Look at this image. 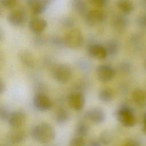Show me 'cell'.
Instances as JSON below:
<instances>
[{
  "label": "cell",
  "mask_w": 146,
  "mask_h": 146,
  "mask_svg": "<svg viewBox=\"0 0 146 146\" xmlns=\"http://www.w3.org/2000/svg\"><path fill=\"white\" fill-rule=\"evenodd\" d=\"M31 135L36 141L42 144H47L54 139L55 132L50 124L42 123L36 125L33 128Z\"/></svg>",
  "instance_id": "6da1fadb"
},
{
  "label": "cell",
  "mask_w": 146,
  "mask_h": 146,
  "mask_svg": "<svg viewBox=\"0 0 146 146\" xmlns=\"http://www.w3.org/2000/svg\"><path fill=\"white\" fill-rule=\"evenodd\" d=\"M63 43L70 48H78L83 42L84 38L81 31L78 29L68 30L63 36Z\"/></svg>",
  "instance_id": "7a4b0ae2"
},
{
  "label": "cell",
  "mask_w": 146,
  "mask_h": 146,
  "mask_svg": "<svg viewBox=\"0 0 146 146\" xmlns=\"http://www.w3.org/2000/svg\"><path fill=\"white\" fill-rule=\"evenodd\" d=\"M117 117L120 123L127 127H133L136 123V119L132 110L128 106L121 107L117 112Z\"/></svg>",
  "instance_id": "3957f363"
},
{
  "label": "cell",
  "mask_w": 146,
  "mask_h": 146,
  "mask_svg": "<svg viewBox=\"0 0 146 146\" xmlns=\"http://www.w3.org/2000/svg\"><path fill=\"white\" fill-rule=\"evenodd\" d=\"M52 75L58 82L66 83L71 78L72 71L68 66L65 64H59L52 68Z\"/></svg>",
  "instance_id": "277c9868"
},
{
  "label": "cell",
  "mask_w": 146,
  "mask_h": 146,
  "mask_svg": "<svg viewBox=\"0 0 146 146\" xmlns=\"http://www.w3.org/2000/svg\"><path fill=\"white\" fill-rule=\"evenodd\" d=\"M8 22L13 26H21L27 19L26 11L22 8H16L11 10L7 16Z\"/></svg>",
  "instance_id": "5b68a950"
},
{
  "label": "cell",
  "mask_w": 146,
  "mask_h": 146,
  "mask_svg": "<svg viewBox=\"0 0 146 146\" xmlns=\"http://www.w3.org/2000/svg\"><path fill=\"white\" fill-rule=\"evenodd\" d=\"M106 18V14L100 9H92L88 10L84 15L86 23L91 26L103 22Z\"/></svg>",
  "instance_id": "8992f818"
},
{
  "label": "cell",
  "mask_w": 146,
  "mask_h": 146,
  "mask_svg": "<svg viewBox=\"0 0 146 146\" xmlns=\"http://www.w3.org/2000/svg\"><path fill=\"white\" fill-rule=\"evenodd\" d=\"M33 102L34 107L40 111H47L52 107L51 99L43 93L35 94L34 96Z\"/></svg>",
  "instance_id": "52a82bcc"
},
{
  "label": "cell",
  "mask_w": 146,
  "mask_h": 146,
  "mask_svg": "<svg viewBox=\"0 0 146 146\" xmlns=\"http://www.w3.org/2000/svg\"><path fill=\"white\" fill-rule=\"evenodd\" d=\"M115 75V70L109 65L101 64L97 67L96 75L98 78L102 82L110 81L113 78Z\"/></svg>",
  "instance_id": "ba28073f"
},
{
  "label": "cell",
  "mask_w": 146,
  "mask_h": 146,
  "mask_svg": "<svg viewBox=\"0 0 146 146\" xmlns=\"http://www.w3.org/2000/svg\"><path fill=\"white\" fill-rule=\"evenodd\" d=\"M85 117L95 124L103 123L106 119L104 111L100 108L94 107L88 110L84 114Z\"/></svg>",
  "instance_id": "9c48e42d"
},
{
  "label": "cell",
  "mask_w": 146,
  "mask_h": 146,
  "mask_svg": "<svg viewBox=\"0 0 146 146\" xmlns=\"http://www.w3.org/2000/svg\"><path fill=\"white\" fill-rule=\"evenodd\" d=\"M68 103L72 109L78 111L83 107L85 103V97L82 92H72L68 96Z\"/></svg>",
  "instance_id": "30bf717a"
},
{
  "label": "cell",
  "mask_w": 146,
  "mask_h": 146,
  "mask_svg": "<svg viewBox=\"0 0 146 146\" xmlns=\"http://www.w3.org/2000/svg\"><path fill=\"white\" fill-rule=\"evenodd\" d=\"M26 119L25 113L21 110L11 112L8 119L9 124L14 128H20Z\"/></svg>",
  "instance_id": "8fae6325"
},
{
  "label": "cell",
  "mask_w": 146,
  "mask_h": 146,
  "mask_svg": "<svg viewBox=\"0 0 146 146\" xmlns=\"http://www.w3.org/2000/svg\"><path fill=\"white\" fill-rule=\"evenodd\" d=\"M87 51L90 55L98 59H104L108 55L104 46L98 43L88 45Z\"/></svg>",
  "instance_id": "7c38bea8"
},
{
  "label": "cell",
  "mask_w": 146,
  "mask_h": 146,
  "mask_svg": "<svg viewBox=\"0 0 146 146\" xmlns=\"http://www.w3.org/2000/svg\"><path fill=\"white\" fill-rule=\"evenodd\" d=\"M50 1L47 0H29L27 1L31 11L35 15L43 12L48 5Z\"/></svg>",
  "instance_id": "4fadbf2b"
},
{
  "label": "cell",
  "mask_w": 146,
  "mask_h": 146,
  "mask_svg": "<svg viewBox=\"0 0 146 146\" xmlns=\"http://www.w3.org/2000/svg\"><path fill=\"white\" fill-rule=\"evenodd\" d=\"M29 26L32 31L35 33H39L46 27L47 21L43 18L34 17L30 19Z\"/></svg>",
  "instance_id": "5bb4252c"
},
{
  "label": "cell",
  "mask_w": 146,
  "mask_h": 146,
  "mask_svg": "<svg viewBox=\"0 0 146 146\" xmlns=\"http://www.w3.org/2000/svg\"><path fill=\"white\" fill-rule=\"evenodd\" d=\"M132 99L140 107H146V92L140 88L135 90L132 92Z\"/></svg>",
  "instance_id": "9a60e30c"
},
{
  "label": "cell",
  "mask_w": 146,
  "mask_h": 146,
  "mask_svg": "<svg viewBox=\"0 0 146 146\" xmlns=\"http://www.w3.org/2000/svg\"><path fill=\"white\" fill-rule=\"evenodd\" d=\"M9 133V140L14 144H17L23 141L26 137V134L25 131L20 128H14Z\"/></svg>",
  "instance_id": "2e32d148"
},
{
  "label": "cell",
  "mask_w": 146,
  "mask_h": 146,
  "mask_svg": "<svg viewBox=\"0 0 146 146\" xmlns=\"http://www.w3.org/2000/svg\"><path fill=\"white\" fill-rule=\"evenodd\" d=\"M128 23V19L124 14L116 15L113 20V26L117 31H122L126 28Z\"/></svg>",
  "instance_id": "e0dca14e"
},
{
  "label": "cell",
  "mask_w": 146,
  "mask_h": 146,
  "mask_svg": "<svg viewBox=\"0 0 146 146\" xmlns=\"http://www.w3.org/2000/svg\"><path fill=\"white\" fill-rule=\"evenodd\" d=\"M117 6L124 14L131 13L134 8L133 3L128 0H120L117 2Z\"/></svg>",
  "instance_id": "ac0fdd59"
},
{
  "label": "cell",
  "mask_w": 146,
  "mask_h": 146,
  "mask_svg": "<svg viewBox=\"0 0 146 146\" xmlns=\"http://www.w3.org/2000/svg\"><path fill=\"white\" fill-rule=\"evenodd\" d=\"M72 6L74 9L79 14L83 15L84 17L88 11L86 2L83 0H75L72 2Z\"/></svg>",
  "instance_id": "d6986e66"
},
{
  "label": "cell",
  "mask_w": 146,
  "mask_h": 146,
  "mask_svg": "<svg viewBox=\"0 0 146 146\" xmlns=\"http://www.w3.org/2000/svg\"><path fill=\"white\" fill-rule=\"evenodd\" d=\"M104 47L108 55H115L117 54L119 50V44L117 41L114 39H111L107 41Z\"/></svg>",
  "instance_id": "ffe728a7"
},
{
  "label": "cell",
  "mask_w": 146,
  "mask_h": 146,
  "mask_svg": "<svg viewBox=\"0 0 146 146\" xmlns=\"http://www.w3.org/2000/svg\"><path fill=\"white\" fill-rule=\"evenodd\" d=\"M70 118L69 112L64 108H60L55 115V120L59 124H63L68 121Z\"/></svg>",
  "instance_id": "44dd1931"
},
{
  "label": "cell",
  "mask_w": 146,
  "mask_h": 146,
  "mask_svg": "<svg viewBox=\"0 0 146 146\" xmlns=\"http://www.w3.org/2000/svg\"><path fill=\"white\" fill-rule=\"evenodd\" d=\"M113 96L111 90L105 88L102 89L99 92V98L100 100L104 102H109L112 100Z\"/></svg>",
  "instance_id": "7402d4cb"
},
{
  "label": "cell",
  "mask_w": 146,
  "mask_h": 146,
  "mask_svg": "<svg viewBox=\"0 0 146 146\" xmlns=\"http://www.w3.org/2000/svg\"><path fill=\"white\" fill-rule=\"evenodd\" d=\"M20 59L23 64L28 67H31L34 64V59L31 54L29 52H22L20 54Z\"/></svg>",
  "instance_id": "603a6c76"
},
{
  "label": "cell",
  "mask_w": 146,
  "mask_h": 146,
  "mask_svg": "<svg viewBox=\"0 0 146 146\" xmlns=\"http://www.w3.org/2000/svg\"><path fill=\"white\" fill-rule=\"evenodd\" d=\"M75 132L77 136L84 137L89 132V127L84 122H79L76 125Z\"/></svg>",
  "instance_id": "cb8c5ba5"
},
{
  "label": "cell",
  "mask_w": 146,
  "mask_h": 146,
  "mask_svg": "<svg viewBox=\"0 0 146 146\" xmlns=\"http://www.w3.org/2000/svg\"><path fill=\"white\" fill-rule=\"evenodd\" d=\"M112 141V137L107 131L103 132L100 136V141L102 144L107 145H109Z\"/></svg>",
  "instance_id": "d4e9b609"
},
{
  "label": "cell",
  "mask_w": 146,
  "mask_h": 146,
  "mask_svg": "<svg viewBox=\"0 0 146 146\" xmlns=\"http://www.w3.org/2000/svg\"><path fill=\"white\" fill-rule=\"evenodd\" d=\"M11 112L9 111V109L4 106L1 105L0 107V117L3 121H8L9 117Z\"/></svg>",
  "instance_id": "484cf974"
},
{
  "label": "cell",
  "mask_w": 146,
  "mask_h": 146,
  "mask_svg": "<svg viewBox=\"0 0 146 146\" xmlns=\"http://www.w3.org/2000/svg\"><path fill=\"white\" fill-rule=\"evenodd\" d=\"M69 146H86V143L83 137L76 136L71 140Z\"/></svg>",
  "instance_id": "4316f807"
},
{
  "label": "cell",
  "mask_w": 146,
  "mask_h": 146,
  "mask_svg": "<svg viewBox=\"0 0 146 146\" xmlns=\"http://www.w3.org/2000/svg\"><path fill=\"white\" fill-rule=\"evenodd\" d=\"M137 23L141 28L146 29V13L139 16L137 19Z\"/></svg>",
  "instance_id": "83f0119b"
},
{
  "label": "cell",
  "mask_w": 146,
  "mask_h": 146,
  "mask_svg": "<svg viewBox=\"0 0 146 146\" xmlns=\"http://www.w3.org/2000/svg\"><path fill=\"white\" fill-rule=\"evenodd\" d=\"M1 5L6 8H12L15 6L17 3L16 0H2L1 1Z\"/></svg>",
  "instance_id": "f1b7e54d"
},
{
  "label": "cell",
  "mask_w": 146,
  "mask_h": 146,
  "mask_svg": "<svg viewBox=\"0 0 146 146\" xmlns=\"http://www.w3.org/2000/svg\"><path fill=\"white\" fill-rule=\"evenodd\" d=\"M61 23L62 25L66 27H71L74 26V21L72 18L70 17H66L63 18Z\"/></svg>",
  "instance_id": "f546056e"
},
{
  "label": "cell",
  "mask_w": 146,
  "mask_h": 146,
  "mask_svg": "<svg viewBox=\"0 0 146 146\" xmlns=\"http://www.w3.org/2000/svg\"><path fill=\"white\" fill-rule=\"evenodd\" d=\"M89 2L91 4L97 7H103L108 2L107 0H90Z\"/></svg>",
  "instance_id": "4dcf8cb0"
},
{
  "label": "cell",
  "mask_w": 146,
  "mask_h": 146,
  "mask_svg": "<svg viewBox=\"0 0 146 146\" xmlns=\"http://www.w3.org/2000/svg\"><path fill=\"white\" fill-rule=\"evenodd\" d=\"M120 69L123 72H128L131 71V64L129 63H128L127 62H123L120 64Z\"/></svg>",
  "instance_id": "1f68e13d"
},
{
  "label": "cell",
  "mask_w": 146,
  "mask_h": 146,
  "mask_svg": "<svg viewBox=\"0 0 146 146\" xmlns=\"http://www.w3.org/2000/svg\"><path fill=\"white\" fill-rule=\"evenodd\" d=\"M124 146H139V144L135 140L129 139L125 143Z\"/></svg>",
  "instance_id": "d6a6232c"
},
{
  "label": "cell",
  "mask_w": 146,
  "mask_h": 146,
  "mask_svg": "<svg viewBox=\"0 0 146 146\" xmlns=\"http://www.w3.org/2000/svg\"><path fill=\"white\" fill-rule=\"evenodd\" d=\"M88 146H101V144L97 140H92L89 143Z\"/></svg>",
  "instance_id": "836d02e7"
},
{
  "label": "cell",
  "mask_w": 146,
  "mask_h": 146,
  "mask_svg": "<svg viewBox=\"0 0 146 146\" xmlns=\"http://www.w3.org/2000/svg\"><path fill=\"white\" fill-rule=\"evenodd\" d=\"M0 82H1V84H0V93L2 94V93H3L5 91L6 87H5V83L2 81V79L1 80Z\"/></svg>",
  "instance_id": "e575fe53"
},
{
  "label": "cell",
  "mask_w": 146,
  "mask_h": 146,
  "mask_svg": "<svg viewBox=\"0 0 146 146\" xmlns=\"http://www.w3.org/2000/svg\"><path fill=\"white\" fill-rule=\"evenodd\" d=\"M144 129L146 131V114H145V119H144Z\"/></svg>",
  "instance_id": "d590c367"
},
{
  "label": "cell",
  "mask_w": 146,
  "mask_h": 146,
  "mask_svg": "<svg viewBox=\"0 0 146 146\" xmlns=\"http://www.w3.org/2000/svg\"><path fill=\"white\" fill-rule=\"evenodd\" d=\"M145 67H146V61H145Z\"/></svg>",
  "instance_id": "8d00e7d4"
},
{
  "label": "cell",
  "mask_w": 146,
  "mask_h": 146,
  "mask_svg": "<svg viewBox=\"0 0 146 146\" xmlns=\"http://www.w3.org/2000/svg\"><path fill=\"white\" fill-rule=\"evenodd\" d=\"M145 3H146V1H145Z\"/></svg>",
  "instance_id": "74e56055"
}]
</instances>
